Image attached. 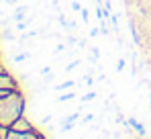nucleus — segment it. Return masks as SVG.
<instances>
[{
	"instance_id": "nucleus-14",
	"label": "nucleus",
	"mask_w": 151,
	"mask_h": 139,
	"mask_svg": "<svg viewBox=\"0 0 151 139\" xmlns=\"http://www.w3.org/2000/svg\"><path fill=\"white\" fill-rule=\"evenodd\" d=\"M37 139H47V137H45V135H43V133H39V137H37Z\"/></svg>"
},
{
	"instance_id": "nucleus-12",
	"label": "nucleus",
	"mask_w": 151,
	"mask_h": 139,
	"mask_svg": "<svg viewBox=\"0 0 151 139\" xmlns=\"http://www.w3.org/2000/svg\"><path fill=\"white\" fill-rule=\"evenodd\" d=\"M4 131H6V129H0V139H4Z\"/></svg>"
},
{
	"instance_id": "nucleus-6",
	"label": "nucleus",
	"mask_w": 151,
	"mask_h": 139,
	"mask_svg": "<svg viewBox=\"0 0 151 139\" xmlns=\"http://www.w3.org/2000/svg\"><path fill=\"white\" fill-rule=\"evenodd\" d=\"M2 39H4V41H6V43H12V41H17V39H14V35H12V31H10V29H4V31H2Z\"/></svg>"
},
{
	"instance_id": "nucleus-5",
	"label": "nucleus",
	"mask_w": 151,
	"mask_h": 139,
	"mask_svg": "<svg viewBox=\"0 0 151 139\" xmlns=\"http://www.w3.org/2000/svg\"><path fill=\"white\" fill-rule=\"evenodd\" d=\"M29 57H31V53H29V51H19V53H14V55H12V62H14V64H19V62H25V59H29Z\"/></svg>"
},
{
	"instance_id": "nucleus-11",
	"label": "nucleus",
	"mask_w": 151,
	"mask_h": 139,
	"mask_svg": "<svg viewBox=\"0 0 151 139\" xmlns=\"http://www.w3.org/2000/svg\"><path fill=\"white\" fill-rule=\"evenodd\" d=\"M4 72H8V70L4 68V64H2V59H0V74H4Z\"/></svg>"
},
{
	"instance_id": "nucleus-4",
	"label": "nucleus",
	"mask_w": 151,
	"mask_h": 139,
	"mask_svg": "<svg viewBox=\"0 0 151 139\" xmlns=\"http://www.w3.org/2000/svg\"><path fill=\"white\" fill-rule=\"evenodd\" d=\"M10 129H14V131H35V125H33V121H29V119L23 115L12 123Z\"/></svg>"
},
{
	"instance_id": "nucleus-2",
	"label": "nucleus",
	"mask_w": 151,
	"mask_h": 139,
	"mask_svg": "<svg viewBox=\"0 0 151 139\" xmlns=\"http://www.w3.org/2000/svg\"><path fill=\"white\" fill-rule=\"evenodd\" d=\"M0 90H4V92H14V90H19V80H17L10 72L0 74Z\"/></svg>"
},
{
	"instance_id": "nucleus-9",
	"label": "nucleus",
	"mask_w": 151,
	"mask_h": 139,
	"mask_svg": "<svg viewBox=\"0 0 151 139\" xmlns=\"http://www.w3.org/2000/svg\"><path fill=\"white\" fill-rule=\"evenodd\" d=\"M94 98V92H90V94H86V96H82V100H92Z\"/></svg>"
},
{
	"instance_id": "nucleus-8",
	"label": "nucleus",
	"mask_w": 151,
	"mask_h": 139,
	"mask_svg": "<svg viewBox=\"0 0 151 139\" xmlns=\"http://www.w3.org/2000/svg\"><path fill=\"white\" fill-rule=\"evenodd\" d=\"M74 96H76L74 92H68V94H63V96H59V100L63 102V100H70V98H74Z\"/></svg>"
},
{
	"instance_id": "nucleus-13",
	"label": "nucleus",
	"mask_w": 151,
	"mask_h": 139,
	"mask_svg": "<svg viewBox=\"0 0 151 139\" xmlns=\"http://www.w3.org/2000/svg\"><path fill=\"white\" fill-rule=\"evenodd\" d=\"M6 94H8V92H4V90H0V98H4Z\"/></svg>"
},
{
	"instance_id": "nucleus-10",
	"label": "nucleus",
	"mask_w": 151,
	"mask_h": 139,
	"mask_svg": "<svg viewBox=\"0 0 151 139\" xmlns=\"http://www.w3.org/2000/svg\"><path fill=\"white\" fill-rule=\"evenodd\" d=\"M72 8H74V10H82V4H80V2H74Z\"/></svg>"
},
{
	"instance_id": "nucleus-3",
	"label": "nucleus",
	"mask_w": 151,
	"mask_h": 139,
	"mask_svg": "<svg viewBox=\"0 0 151 139\" xmlns=\"http://www.w3.org/2000/svg\"><path fill=\"white\" fill-rule=\"evenodd\" d=\"M39 131H14V129H6L4 131V139H37Z\"/></svg>"
},
{
	"instance_id": "nucleus-7",
	"label": "nucleus",
	"mask_w": 151,
	"mask_h": 139,
	"mask_svg": "<svg viewBox=\"0 0 151 139\" xmlns=\"http://www.w3.org/2000/svg\"><path fill=\"white\" fill-rule=\"evenodd\" d=\"M72 86H74V82L70 80V82H63V84H59V86H55L53 90H55V92H63V90H68V88H72Z\"/></svg>"
},
{
	"instance_id": "nucleus-1",
	"label": "nucleus",
	"mask_w": 151,
	"mask_h": 139,
	"mask_svg": "<svg viewBox=\"0 0 151 139\" xmlns=\"http://www.w3.org/2000/svg\"><path fill=\"white\" fill-rule=\"evenodd\" d=\"M27 111V98L21 90L8 92L4 98H0V129H10L12 123L23 117Z\"/></svg>"
}]
</instances>
